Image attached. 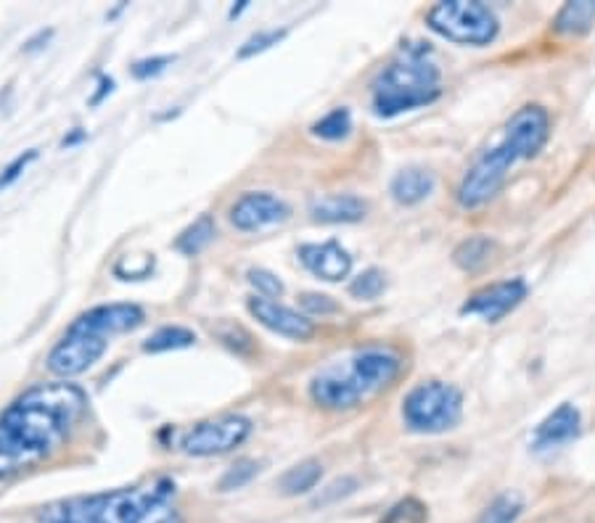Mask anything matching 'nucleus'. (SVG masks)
Instances as JSON below:
<instances>
[{
    "mask_svg": "<svg viewBox=\"0 0 595 523\" xmlns=\"http://www.w3.org/2000/svg\"><path fill=\"white\" fill-rule=\"evenodd\" d=\"M249 433H252V423L243 416L209 418L182 433L180 450L194 458H212V454H226L241 447Z\"/></svg>",
    "mask_w": 595,
    "mask_h": 523,
    "instance_id": "8",
    "label": "nucleus"
},
{
    "mask_svg": "<svg viewBox=\"0 0 595 523\" xmlns=\"http://www.w3.org/2000/svg\"><path fill=\"white\" fill-rule=\"evenodd\" d=\"M595 24V0H572L556 13L553 30L561 35H585Z\"/></svg>",
    "mask_w": 595,
    "mask_h": 523,
    "instance_id": "18",
    "label": "nucleus"
},
{
    "mask_svg": "<svg viewBox=\"0 0 595 523\" xmlns=\"http://www.w3.org/2000/svg\"><path fill=\"white\" fill-rule=\"evenodd\" d=\"M194 342H196L194 331L182 328V325H167V328H159L157 333L148 336L144 352H148V355H159V352L186 349V346H191Z\"/></svg>",
    "mask_w": 595,
    "mask_h": 523,
    "instance_id": "22",
    "label": "nucleus"
},
{
    "mask_svg": "<svg viewBox=\"0 0 595 523\" xmlns=\"http://www.w3.org/2000/svg\"><path fill=\"white\" fill-rule=\"evenodd\" d=\"M522 511H524L522 498H519L516 492H505L484 508V513L479 515L477 523H516Z\"/></svg>",
    "mask_w": 595,
    "mask_h": 523,
    "instance_id": "23",
    "label": "nucleus"
},
{
    "mask_svg": "<svg viewBox=\"0 0 595 523\" xmlns=\"http://www.w3.org/2000/svg\"><path fill=\"white\" fill-rule=\"evenodd\" d=\"M53 35V32L49 30V32H40V35L35 38V40H30V43H27L24 45V51L27 53H32V51H38V48H43V45H40V43H49V38Z\"/></svg>",
    "mask_w": 595,
    "mask_h": 523,
    "instance_id": "35",
    "label": "nucleus"
},
{
    "mask_svg": "<svg viewBox=\"0 0 595 523\" xmlns=\"http://www.w3.org/2000/svg\"><path fill=\"white\" fill-rule=\"evenodd\" d=\"M286 38V30H262L257 32V35H252L239 48V59H252L257 56V53H265L268 48L279 45L281 40Z\"/></svg>",
    "mask_w": 595,
    "mask_h": 523,
    "instance_id": "28",
    "label": "nucleus"
},
{
    "mask_svg": "<svg viewBox=\"0 0 595 523\" xmlns=\"http://www.w3.org/2000/svg\"><path fill=\"white\" fill-rule=\"evenodd\" d=\"M175 61V56H154V59H144V61H135L133 64V77L135 80H148V77H157L170 66Z\"/></svg>",
    "mask_w": 595,
    "mask_h": 523,
    "instance_id": "32",
    "label": "nucleus"
},
{
    "mask_svg": "<svg viewBox=\"0 0 595 523\" xmlns=\"http://www.w3.org/2000/svg\"><path fill=\"white\" fill-rule=\"evenodd\" d=\"M382 523H429V508L421 500L405 498L389 508Z\"/></svg>",
    "mask_w": 595,
    "mask_h": 523,
    "instance_id": "25",
    "label": "nucleus"
},
{
    "mask_svg": "<svg viewBox=\"0 0 595 523\" xmlns=\"http://www.w3.org/2000/svg\"><path fill=\"white\" fill-rule=\"evenodd\" d=\"M463 394L445 380H426L403 402V420L416 433H442L461 423Z\"/></svg>",
    "mask_w": 595,
    "mask_h": 523,
    "instance_id": "7",
    "label": "nucleus"
},
{
    "mask_svg": "<svg viewBox=\"0 0 595 523\" xmlns=\"http://www.w3.org/2000/svg\"><path fill=\"white\" fill-rule=\"evenodd\" d=\"M286 217V201H281L279 196L273 193H265V190H260V193H243L231 207V222L239 230H247V233L279 226Z\"/></svg>",
    "mask_w": 595,
    "mask_h": 523,
    "instance_id": "12",
    "label": "nucleus"
},
{
    "mask_svg": "<svg viewBox=\"0 0 595 523\" xmlns=\"http://www.w3.org/2000/svg\"><path fill=\"white\" fill-rule=\"evenodd\" d=\"M492 251H495V241H492V238L471 236L456 249L452 260H456L458 268L466 270V273H474V270L484 268V264L492 260Z\"/></svg>",
    "mask_w": 595,
    "mask_h": 523,
    "instance_id": "21",
    "label": "nucleus"
},
{
    "mask_svg": "<svg viewBox=\"0 0 595 523\" xmlns=\"http://www.w3.org/2000/svg\"><path fill=\"white\" fill-rule=\"evenodd\" d=\"M215 236H218V228H215L212 215H201L199 220L194 222V226H188L178 236V241H175V249H178L180 254H186V257H196V254H201V251H205L209 243L215 241Z\"/></svg>",
    "mask_w": 595,
    "mask_h": 523,
    "instance_id": "20",
    "label": "nucleus"
},
{
    "mask_svg": "<svg viewBox=\"0 0 595 523\" xmlns=\"http://www.w3.org/2000/svg\"><path fill=\"white\" fill-rule=\"evenodd\" d=\"M526 299V283L522 278H511V281H500L492 285H484L477 294L469 296V302L463 304V315H479L487 323H498L500 317L509 315L511 310H516Z\"/></svg>",
    "mask_w": 595,
    "mask_h": 523,
    "instance_id": "10",
    "label": "nucleus"
},
{
    "mask_svg": "<svg viewBox=\"0 0 595 523\" xmlns=\"http://www.w3.org/2000/svg\"><path fill=\"white\" fill-rule=\"evenodd\" d=\"M35 159H38V151H35V148H30V151H27V154H19L17 159H13L11 165L6 167L3 172H0V188H9V186H13V182H17L19 178H22L24 169L30 167Z\"/></svg>",
    "mask_w": 595,
    "mask_h": 523,
    "instance_id": "30",
    "label": "nucleus"
},
{
    "mask_svg": "<svg viewBox=\"0 0 595 523\" xmlns=\"http://www.w3.org/2000/svg\"><path fill=\"white\" fill-rule=\"evenodd\" d=\"M403 373L400 352L389 346H365L344 363L323 368L310 384V397L323 410H353Z\"/></svg>",
    "mask_w": 595,
    "mask_h": 523,
    "instance_id": "3",
    "label": "nucleus"
},
{
    "mask_svg": "<svg viewBox=\"0 0 595 523\" xmlns=\"http://www.w3.org/2000/svg\"><path fill=\"white\" fill-rule=\"evenodd\" d=\"M323 475V466L317 460H304V463L289 468L286 473L281 475L279 489L286 498H296V494H307L313 492Z\"/></svg>",
    "mask_w": 595,
    "mask_h": 523,
    "instance_id": "19",
    "label": "nucleus"
},
{
    "mask_svg": "<svg viewBox=\"0 0 595 523\" xmlns=\"http://www.w3.org/2000/svg\"><path fill=\"white\" fill-rule=\"evenodd\" d=\"M144 323V310L138 304L122 302V304H101V307L87 310L77 321L70 325V331L91 333V336H114V333L135 331Z\"/></svg>",
    "mask_w": 595,
    "mask_h": 523,
    "instance_id": "11",
    "label": "nucleus"
},
{
    "mask_svg": "<svg viewBox=\"0 0 595 523\" xmlns=\"http://www.w3.org/2000/svg\"><path fill=\"white\" fill-rule=\"evenodd\" d=\"M83 138H85V133H83V130H74L72 135H66V138L61 140V146H64V148H70V146H74V143H80V140H83Z\"/></svg>",
    "mask_w": 595,
    "mask_h": 523,
    "instance_id": "37",
    "label": "nucleus"
},
{
    "mask_svg": "<svg viewBox=\"0 0 595 523\" xmlns=\"http://www.w3.org/2000/svg\"><path fill=\"white\" fill-rule=\"evenodd\" d=\"M349 130H353V117H349L347 108H334L313 125V135L321 140H342L347 138Z\"/></svg>",
    "mask_w": 595,
    "mask_h": 523,
    "instance_id": "24",
    "label": "nucleus"
},
{
    "mask_svg": "<svg viewBox=\"0 0 595 523\" xmlns=\"http://www.w3.org/2000/svg\"><path fill=\"white\" fill-rule=\"evenodd\" d=\"M257 473H260V466H257L254 460H239V463L228 468L226 475L220 479V492H233V489L247 487Z\"/></svg>",
    "mask_w": 595,
    "mask_h": 523,
    "instance_id": "27",
    "label": "nucleus"
},
{
    "mask_svg": "<svg viewBox=\"0 0 595 523\" xmlns=\"http://www.w3.org/2000/svg\"><path fill=\"white\" fill-rule=\"evenodd\" d=\"M310 215L315 222H328V226H347V222H361L368 215V203L355 193H328L315 196L310 201Z\"/></svg>",
    "mask_w": 595,
    "mask_h": 523,
    "instance_id": "16",
    "label": "nucleus"
},
{
    "mask_svg": "<svg viewBox=\"0 0 595 523\" xmlns=\"http://www.w3.org/2000/svg\"><path fill=\"white\" fill-rule=\"evenodd\" d=\"M296 254H300L304 270H310V273L321 278V281L336 283L353 273V257H349V251L344 249L340 241L304 243Z\"/></svg>",
    "mask_w": 595,
    "mask_h": 523,
    "instance_id": "13",
    "label": "nucleus"
},
{
    "mask_svg": "<svg viewBox=\"0 0 595 523\" xmlns=\"http://www.w3.org/2000/svg\"><path fill=\"white\" fill-rule=\"evenodd\" d=\"M249 283L254 285L257 291H260L265 299H273V296H281L283 294V283L275 278L273 273H268V270H249Z\"/></svg>",
    "mask_w": 595,
    "mask_h": 523,
    "instance_id": "29",
    "label": "nucleus"
},
{
    "mask_svg": "<svg viewBox=\"0 0 595 523\" xmlns=\"http://www.w3.org/2000/svg\"><path fill=\"white\" fill-rule=\"evenodd\" d=\"M357 489V481L355 479H336L334 484H328L326 489L321 492V498L315 500V508H323V505H331V502H336L340 498H347V494H353Z\"/></svg>",
    "mask_w": 595,
    "mask_h": 523,
    "instance_id": "31",
    "label": "nucleus"
},
{
    "mask_svg": "<svg viewBox=\"0 0 595 523\" xmlns=\"http://www.w3.org/2000/svg\"><path fill=\"white\" fill-rule=\"evenodd\" d=\"M173 481L159 479L148 487L117 489V492L93 494L51 505L40 515L43 523H140V519L159 502L170 500Z\"/></svg>",
    "mask_w": 595,
    "mask_h": 523,
    "instance_id": "5",
    "label": "nucleus"
},
{
    "mask_svg": "<svg viewBox=\"0 0 595 523\" xmlns=\"http://www.w3.org/2000/svg\"><path fill=\"white\" fill-rule=\"evenodd\" d=\"M580 428H583V416H580V410L574 405L564 402L535 428L532 447H535L537 452L559 450V447L570 444V441L580 437Z\"/></svg>",
    "mask_w": 595,
    "mask_h": 523,
    "instance_id": "15",
    "label": "nucleus"
},
{
    "mask_svg": "<svg viewBox=\"0 0 595 523\" xmlns=\"http://www.w3.org/2000/svg\"><path fill=\"white\" fill-rule=\"evenodd\" d=\"M551 135V117L543 106L530 104L519 108L513 117L505 122L503 138L495 146L487 148L477 156L474 165L463 175L458 186V201L466 209H477L495 199L498 190L503 188L509 169L522 159H532L543 151Z\"/></svg>",
    "mask_w": 595,
    "mask_h": 523,
    "instance_id": "2",
    "label": "nucleus"
},
{
    "mask_svg": "<svg viewBox=\"0 0 595 523\" xmlns=\"http://www.w3.org/2000/svg\"><path fill=\"white\" fill-rule=\"evenodd\" d=\"M104 352L106 338L80 331H66V336L51 349L49 370L61 378L80 376V373L93 368V365L104 357Z\"/></svg>",
    "mask_w": 595,
    "mask_h": 523,
    "instance_id": "9",
    "label": "nucleus"
},
{
    "mask_svg": "<svg viewBox=\"0 0 595 523\" xmlns=\"http://www.w3.org/2000/svg\"><path fill=\"white\" fill-rule=\"evenodd\" d=\"M300 304L310 312V315H321V317L340 312V304H336L334 299L326 296V294H302Z\"/></svg>",
    "mask_w": 595,
    "mask_h": 523,
    "instance_id": "33",
    "label": "nucleus"
},
{
    "mask_svg": "<svg viewBox=\"0 0 595 523\" xmlns=\"http://www.w3.org/2000/svg\"><path fill=\"white\" fill-rule=\"evenodd\" d=\"M382 291H384V275H382V270H376V268L365 270V273H361L353 283H349V294H353L355 299H365V302L378 299L382 296Z\"/></svg>",
    "mask_w": 595,
    "mask_h": 523,
    "instance_id": "26",
    "label": "nucleus"
},
{
    "mask_svg": "<svg viewBox=\"0 0 595 523\" xmlns=\"http://www.w3.org/2000/svg\"><path fill=\"white\" fill-rule=\"evenodd\" d=\"M426 24L450 43L474 48L490 45L500 32L495 11L479 0H445V3L431 6L426 13Z\"/></svg>",
    "mask_w": 595,
    "mask_h": 523,
    "instance_id": "6",
    "label": "nucleus"
},
{
    "mask_svg": "<svg viewBox=\"0 0 595 523\" xmlns=\"http://www.w3.org/2000/svg\"><path fill=\"white\" fill-rule=\"evenodd\" d=\"M87 410L74 384H38L0 416V481L40 463L72 433Z\"/></svg>",
    "mask_w": 595,
    "mask_h": 523,
    "instance_id": "1",
    "label": "nucleus"
},
{
    "mask_svg": "<svg viewBox=\"0 0 595 523\" xmlns=\"http://www.w3.org/2000/svg\"><path fill=\"white\" fill-rule=\"evenodd\" d=\"M435 186H437L435 172H429V169H421V167H408L392 178L389 190H392V199H395L397 203H403V207H416V203L429 199Z\"/></svg>",
    "mask_w": 595,
    "mask_h": 523,
    "instance_id": "17",
    "label": "nucleus"
},
{
    "mask_svg": "<svg viewBox=\"0 0 595 523\" xmlns=\"http://www.w3.org/2000/svg\"><path fill=\"white\" fill-rule=\"evenodd\" d=\"M442 74L426 43H410L374 80V114L392 119L403 112L435 104L442 93Z\"/></svg>",
    "mask_w": 595,
    "mask_h": 523,
    "instance_id": "4",
    "label": "nucleus"
},
{
    "mask_svg": "<svg viewBox=\"0 0 595 523\" xmlns=\"http://www.w3.org/2000/svg\"><path fill=\"white\" fill-rule=\"evenodd\" d=\"M140 523H182V519H180V513L170 505V500H165V502H159V505H154L152 511L140 519Z\"/></svg>",
    "mask_w": 595,
    "mask_h": 523,
    "instance_id": "34",
    "label": "nucleus"
},
{
    "mask_svg": "<svg viewBox=\"0 0 595 523\" xmlns=\"http://www.w3.org/2000/svg\"><path fill=\"white\" fill-rule=\"evenodd\" d=\"M112 91H114V83H112V80H109V77H101V91H98L96 98L91 101V104H93V106L101 104V101H104V95H106V93H112Z\"/></svg>",
    "mask_w": 595,
    "mask_h": 523,
    "instance_id": "36",
    "label": "nucleus"
},
{
    "mask_svg": "<svg viewBox=\"0 0 595 523\" xmlns=\"http://www.w3.org/2000/svg\"><path fill=\"white\" fill-rule=\"evenodd\" d=\"M249 312H252V315L265 325V328L279 333V336L304 342V338H310L315 333L313 321H307V317L300 315V312H294L292 307H283V304L273 302V299H265V296L249 299Z\"/></svg>",
    "mask_w": 595,
    "mask_h": 523,
    "instance_id": "14",
    "label": "nucleus"
}]
</instances>
